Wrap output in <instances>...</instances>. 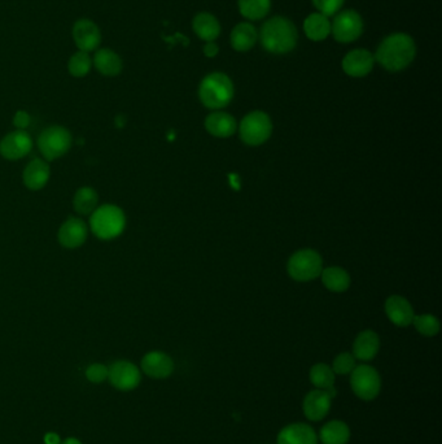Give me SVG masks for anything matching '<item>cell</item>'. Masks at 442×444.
Masks as SVG:
<instances>
[{"mask_svg": "<svg viewBox=\"0 0 442 444\" xmlns=\"http://www.w3.org/2000/svg\"><path fill=\"white\" fill-rule=\"evenodd\" d=\"M332 399L334 398L323 390L317 388L314 391H310L302 402V410H304L305 417L314 422L325 419L331 410Z\"/></svg>", "mask_w": 442, "mask_h": 444, "instance_id": "14", "label": "cell"}, {"mask_svg": "<svg viewBox=\"0 0 442 444\" xmlns=\"http://www.w3.org/2000/svg\"><path fill=\"white\" fill-rule=\"evenodd\" d=\"M196 35L205 42H214L221 33V25L217 18L210 13H199L192 21Z\"/></svg>", "mask_w": 442, "mask_h": 444, "instance_id": "23", "label": "cell"}, {"mask_svg": "<svg viewBox=\"0 0 442 444\" xmlns=\"http://www.w3.org/2000/svg\"><path fill=\"white\" fill-rule=\"evenodd\" d=\"M108 379L113 387L121 391H131L141 383V372L130 361L119 360L108 368Z\"/></svg>", "mask_w": 442, "mask_h": 444, "instance_id": "10", "label": "cell"}, {"mask_svg": "<svg viewBox=\"0 0 442 444\" xmlns=\"http://www.w3.org/2000/svg\"><path fill=\"white\" fill-rule=\"evenodd\" d=\"M73 144V137L64 126H50L38 138V148L47 161L60 159L67 155Z\"/></svg>", "mask_w": 442, "mask_h": 444, "instance_id": "5", "label": "cell"}, {"mask_svg": "<svg viewBox=\"0 0 442 444\" xmlns=\"http://www.w3.org/2000/svg\"><path fill=\"white\" fill-rule=\"evenodd\" d=\"M271 8V0H239L240 13L248 20H261Z\"/></svg>", "mask_w": 442, "mask_h": 444, "instance_id": "30", "label": "cell"}, {"mask_svg": "<svg viewBox=\"0 0 442 444\" xmlns=\"http://www.w3.org/2000/svg\"><path fill=\"white\" fill-rule=\"evenodd\" d=\"M356 367H357L356 357L353 356V353H342L336 356L334 365H332V370H334V374L346 376V374H351Z\"/></svg>", "mask_w": 442, "mask_h": 444, "instance_id": "33", "label": "cell"}, {"mask_svg": "<svg viewBox=\"0 0 442 444\" xmlns=\"http://www.w3.org/2000/svg\"><path fill=\"white\" fill-rule=\"evenodd\" d=\"M278 444H318L317 433L306 424H291L279 433Z\"/></svg>", "mask_w": 442, "mask_h": 444, "instance_id": "20", "label": "cell"}, {"mask_svg": "<svg viewBox=\"0 0 442 444\" xmlns=\"http://www.w3.org/2000/svg\"><path fill=\"white\" fill-rule=\"evenodd\" d=\"M72 37L78 51H84L90 53L99 49L101 43V32L90 18L77 20L72 29Z\"/></svg>", "mask_w": 442, "mask_h": 444, "instance_id": "11", "label": "cell"}, {"mask_svg": "<svg viewBox=\"0 0 442 444\" xmlns=\"http://www.w3.org/2000/svg\"><path fill=\"white\" fill-rule=\"evenodd\" d=\"M412 325L417 329V333L424 336H437L440 331V321L434 315L414 316Z\"/></svg>", "mask_w": 442, "mask_h": 444, "instance_id": "32", "label": "cell"}, {"mask_svg": "<svg viewBox=\"0 0 442 444\" xmlns=\"http://www.w3.org/2000/svg\"><path fill=\"white\" fill-rule=\"evenodd\" d=\"M64 444H82L78 439H75V438H67V440L64 442Z\"/></svg>", "mask_w": 442, "mask_h": 444, "instance_id": "39", "label": "cell"}, {"mask_svg": "<svg viewBox=\"0 0 442 444\" xmlns=\"http://www.w3.org/2000/svg\"><path fill=\"white\" fill-rule=\"evenodd\" d=\"M304 30L309 39L320 42L325 41L328 34L331 33V23L328 17L322 13H311L304 23Z\"/></svg>", "mask_w": 442, "mask_h": 444, "instance_id": "26", "label": "cell"}, {"mask_svg": "<svg viewBox=\"0 0 442 444\" xmlns=\"http://www.w3.org/2000/svg\"><path fill=\"white\" fill-rule=\"evenodd\" d=\"M234 84L223 73H212L202 80L199 89L200 101L207 108H225L234 98Z\"/></svg>", "mask_w": 442, "mask_h": 444, "instance_id": "4", "label": "cell"}, {"mask_svg": "<svg viewBox=\"0 0 442 444\" xmlns=\"http://www.w3.org/2000/svg\"><path fill=\"white\" fill-rule=\"evenodd\" d=\"M345 0H313L316 8L319 11V13L330 17L336 15L340 9Z\"/></svg>", "mask_w": 442, "mask_h": 444, "instance_id": "34", "label": "cell"}, {"mask_svg": "<svg viewBox=\"0 0 442 444\" xmlns=\"http://www.w3.org/2000/svg\"><path fill=\"white\" fill-rule=\"evenodd\" d=\"M60 436L56 433H47L44 436V443L46 444H60Z\"/></svg>", "mask_w": 442, "mask_h": 444, "instance_id": "38", "label": "cell"}, {"mask_svg": "<svg viewBox=\"0 0 442 444\" xmlns=\"http://www.w3.org/2000/svg\"><path fill=\"white\" fill-rule=\"evenodd\" d=\"M239 130L242 142L248 146H259L270 138L273 122L265 112L254 110L242 118Z\"/></svg>", "mask_w": 442, "mask_h": 444, "instance_id": "7", "label": "cell"}, {"mask_svg": "<svg viewBox=\"0 0 442 444\" xmlns=\"http://www.w3.org/2000/svg\"><path fill=\"white\" fill-rule=\"evenodd\" d=\"M236 127V120L226 112H213L205 120L207 132L217 138H228L234 135Z\"/></svg>", "mask_w": 442, "mask_h": 444, "instance_id": "22", "label": "cell"}, {"mask_svg": "<svg viewBox=\"0 0 442 444\" xmlns=\"http://www.w3.org/2000/svg\"><path fill=\"white\" fill-rule=\"evenodd\" d=\"M98 204H99V195L95 189L84 186L75 191L73 196V208L77 213L82 216H89L98 208Z\"/></svg>", "mask_w": 442, "mask_h": 444, "instance_id": "29", "label": "cell"}, {"mask_svg": "<svg viewBox=\"0 0 442 444\" xmlns=\"http://www.w3.org/2000/svg\"><path fill=\"white\" fill-rule=\"evenodd\" d=\"M385 312L388 319H391L396 326L400 327L410 326L415 316L409 300L400 295H392L386 299Z\"/></svg>", "mask_w": 442, "mask_h": 444, "instance_id": "17", "label": "cell"}, {"mask_svg": "<svg viewBox=\"0 0 442 444\" xmlns=\"http://www.w3.org/2000/svg\"><path fill=\"white\" fill-rule=\"evenodd\" d=\"M32 122V118L26 110H17L15 118H13V125L17 127V130H25Z\"/></svg>", "mask_w": 442, "mask_h": 444, "instance_id": "36", "label": "cell"}, {"mask_svg": "<svg viewBox=\"0 0 442 444\" xmlns=\"http://www.w3.org/2000/svg\"><path fill=\"white\" fill-rule=\"evenodd\" d=\"M86 377L92 383H101L108 378V367L103 364H91L86 369Z\"/></svg>", "mask_w": 442, "mask_h": 444, "instance_id": "35", "label": "cell"}, {"mask_svg": "<svg viewBox=\"0 0 442 444\" xmlns=\"http://www.w3.org/2000/svg\"><path fill=\"white\" fill-rule=\"evenodd\" d=\"M89 235V227L86 225L84 220L77 217L67 218V221L60 227L59 243L69 248H78L81 246H84L86 239Z\"/></svg>", "mask_w": 442, "mask_h": 444, "instance_id": "13", "label": "cell"}, {"mask_svg": "<svg viewBox=\"0 0 442 444\" xmlns=\"http://www.w3.org/2000/svg\"><path fill=\"white\" fill-rule=\"evenodd\" d=\"M319 438L323 444H346L351 439V429L339 419L330 421L320 429Z\"/></svg>", "mask_w": 442, "mask_h": 444, "instance_id": "24", "label": "cell"}, {"mask_svg": "<svg viewBox=\"0 0 442 444\" xmlns=\"http://www.w3.org/2000/svg\"><path fill=\"white\" fill-rule=\"evenodd\" d=\"M375 64V58L368 50L358 49L346 53L342 60V69L348 76L359 78L368 76Z\"/></svg>", "mask_w": 442, "mask_h": 444, "instance_id": "15", "label": "cell"}, {"mask_svg": "<svg viewBox=\"0 0 442 444\" xmlns=\"http://www.w3.org/2000/svg\"><path fill=\"white\" fill-rule=\"evenodd\" d=\"M218 51H219V49H218L217 44L214 42H207L205 47H204V53H205V56H208V58L217 56Z\"/></svg>", "mask_w": 442, "mask_h": 444, "instance_id": "37", "label": "cell"}, {"mask_svg": "<svg viewBox=\"0 0 442 444\" xmlns=\"http://www.w3.org/2000/svg\"><path fill=\"white\" fill-rule=\"evenodd\" d=\"M257 41V32L254 26L248 23H242L235 26L231 33V46L235 51L247 52L251 50Z\"/></svg>", "mask_w": 442, "mask_h": 444, "instance_id": "28", "label": "cell"}, {"mask_svg": "<svg viewBox=\"0 0 442 444\" xmlns=\"http://www.w3.org/2000/svg\"><path fill=\"white\" fill-rule=\"evenodd\" d=\"M299 34L288 18L273 17L266 21L259 33L262 47L275 55L288 53L294 49Z\"/></svg>", "mask_w": 442, "mask_h": 444, "instance_id": "2", "label": "cell"}, {"mask_svg": "<svg viewBox=\"0 0 442 444\" xmlns=\"http://www.w3.org/2000/svg\"><path fill=\"white\" fill-rule=\"evenodd\" d=\"M142 369L148 377L164 379L173 374L174 361L165 353L152 351L143 357Z\"/></svg>", "mask_w": 442, "mask_h": 444, "instance_id": "16", "label": "cell"}, {"mask_svg": "<svg viewBox=\"0 0 442 444\" xmlns=\"http://www.w3.org/2000/svg\"><path fill=\"white\" fill-rule=\"evenodd\" d=\"M92 68V59L90 53L84 51H77L67 61V70L70 76L75 78H84L90 73Z\"/></svg>", "mask_w": 442, "mask_h": 444, "instance_id": "31", "label": "cell"}, {"mask_svg": "<svg viewBox=\"0 0 442 444\" xmlns=\"http://www.w3.org/2000/svg\"><path fill=\"white\" fill-rule=\"evenodd\" d=\"M33 150V139L25 130H15L0 141V155L6 160L16 161L27 156Z\"/></svg>", "mask_w": 442, "mask_h": 444, "instance_id": "12", "label": "cell"}, {"mask_svg": "<svg viewBox=\"0 0 442 444\" xmlns=\"http://www.w3.org/2000/svg\"><path fill=\"white\" fill-rule=\"evenodd\" d=\"M351 386L357 398L371 402L382 390V378L377 370L370 365L356 367L351 373Z\"/></svg>", "mask_w": 442, "mask_h": 444, "instance_id": "8", "label": "cell"}, {"mask_svg": "<svg viewBox=\"0 0 442 444\" xmlns=\"http://www.w3.org/2000/svg\"><path fill=\"white\" fill-rule=\"evenodd\" d=\"M417 53L414 39L408 34L396 33L386 37L374 56L389 72H400L409 67Z\"/></svg>", "mask_w": 442, "mask_h": 444, "instance_id": "1", "label": "cell"}, {"mask_svg": "<svg viewBox=\"0 0 442 444\" xmlns=\"http://www.w3.org/2000/svg\"><path fill=\"white\" fill-rule=\"evenodd\" d=\"M310 382L317 387L318 390H323L331 395L332 398L336 396L334 390V373L331 367L327 364L319 362L310 369Z\"/></svg>", "mask_w": 442, "mask_h": 444, "instance_id": "27", "label": "cell"}, {"mask_svg": "<svg viewBox=\"0 0 442 444\" xmlns=\"http://www.w3.org/2000/svg\"><path fill=\"white\" fill-rule=\"evenodd\" d=\"M92 65L101 76L116 77L121 75L124 69V61L116 51L98 49L92 58Z\"/></svg>", "mask_w": 442, "mask_h": 444, "instance_id": "19", "label": "cell"}, {"mask_svg": "<svg viewBox=\"0 0 442 444\" xmlns=\"http://www.w3.org/2000/svg\"><path fill=\"white\" fill-rule=\"evenodd\" d=\"M288 274L294 281L309 282L320 276L323 270V260L314 250H300L294 252L287 264Z\"/></svg>", "mask_w": 442, "mask_h": 444, "instance_id": "6", "label": "cell"}, {"mask_svg": "<svg viewBox=\"0 0 442 444\" xmlns=\"http://www.w3.org/2000/svg\"><path fill=\"white\" fill-rule=\"evenodd\" d=\"M322 282L332 293H344L351 286V276L345 269L330 267L322 270Z\"/></svg>", "mask_w": 442, "mask_h": 444, "instance_id": "25", "label": "cell"}, {"mask_svg": "<svg viewBox=\"0 0 442 444\" xmlns=\"http://www.w3.org/2000/svg\"><path fill=\"white\" fill-rule=\"evenodd\" d=\"M334 39L340 43L354 42L363 33V21L356 11H342L334 17L331 26Z\"/></svg>", "mask_w": 442, "mask_h": 444, "instance_id": "9", "label": "cell"}, {"mask_svg": "<svg viewBox=\"0 0 442 444\" xmlns=\"http://www.w3.org/2000/svg\"><path fill=\"white\" fill-rule=\"evenodd\" d=\"M50 177L51 168L48 163L43 159H34L26 165L22 173V181L29 190L39 191L48 184Z\"/></svg>", "mask_w": 442, "mask_h": 444, "instance_id": "18", "label": "cell"}, {"mask_svg": "<svg viewBox=\"0 0 442 444\" xmlns=\"http://www.w3.org/2000/svg\"><path fill=\"white\" fill-rule=\"evenodd\" d=\"M380 350V339L375 331L363 330L359 333L353 344V356L362 361H371L375 359Z\"/></svg>", "mask_w": 442, "mask_h": 444, "instance_id": "21", "label": "cell"}, {"mask_svg": "<svg viewBox=\"0 0 442 444\" xmlns=\"http://www.w3.org/2000/svg\"><path fill=\"white\" fill-rule=\"evenodd\" d=\"M90 227L99 239H115L125 230V212L115 204H104L92 212Z\"/></svg>", "mask_w": 442, "mask_h": 444, "instance_id": "3", "label": "cell"}]
</instances>
